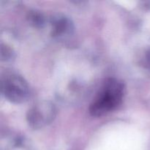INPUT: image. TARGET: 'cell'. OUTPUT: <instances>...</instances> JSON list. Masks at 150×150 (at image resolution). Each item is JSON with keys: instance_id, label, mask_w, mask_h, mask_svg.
<instances>
[{"instance_id": "1", "label": "cell", "mask_w": 150, "mask_h": 150, "mask_svg": "<svg viewBox=\"0 0 150 150\" xmlns=\"http://www.w3.org/2000/svg\"><path fill=\"white\" fill-rule=\"evenodd\" d=\"M125 87L121 81L111 78L104 82L89 106V113L95 117H103L121 105Z\"/></svg>"}, {"instance_id": "2", "label": "cell", "mask_w": 150, "mask_h": 150, "mask_svg": "<svg viewBox=\"0 0 150 150\" xmlns=\"http://www.w3.org/2000/svg\"><path fill=\"white\" fill-rule=\"evenodd\" d=\"M1 93L10 102L23 103L29 98V88L23 78L10 73L3 76L1 79Z\"/></svg>"}, {"instance_id": "3", "label": "cell", "mask_w": 150, "mask_h": 150, "mask_svg": "<svg viewBox=\"0 0 150 150\" xmlns=\"http://www.w3.org/2000/svg\"><path fill=\"white\" fill-rule=\"evenodd\" d=\"M56 115L54 105L48 102H41L29 110L27 121L33 128H41L53 121Z\"/></svg>"}, {"instance_id": "4", "label": "cell", "mask_w": 150, "mask_h": 150, "mask_svg": "<svg viewBox=\"0 0 150 150\" xmlns=\"http://www.w3.org/2000/svg\"><path fill=\"white\" fill-rule=\"evenodd\" d=\"M54 35L62 36L63 34H67L70 30V23L66 18H59L54 22Z\"/></svg>"}]
</instances>
